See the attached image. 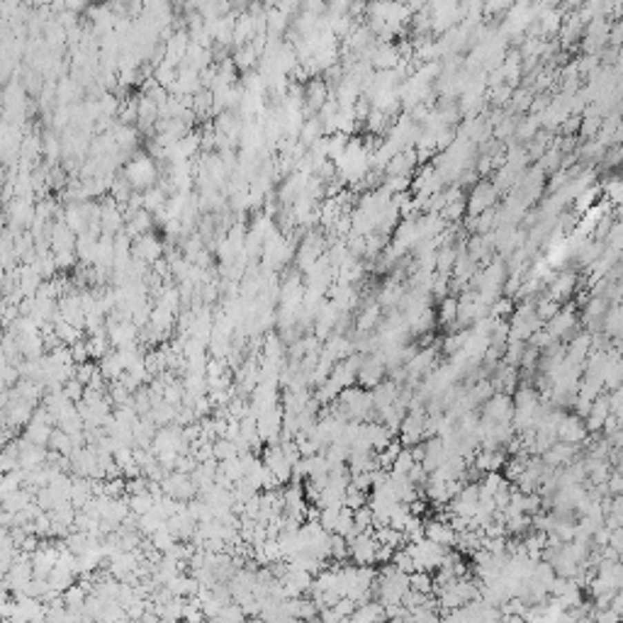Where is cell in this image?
Here are the masks:
<instances>
[{"label": "cell", "instance_id": "obj_7", "mask_svg": "<svg viewBox=\"0 0 623 623\" xmlns=\"http://www.w3.org/2000/svg\"><path fill=\"white\" fill-rule=\"evenodd\" d=\"M575 326H577V317H575V309H572V307L560 309V312H557L553 319L546 322L548 334H551L555 341L557 339H565L567 331H575Z\"/></svg>", "mask_w": 623, "mask_h": 623}, {"label": "cell", "instance_id": "obj_4", "mask_svg": "<svg viewBox=\"0 0 623 623\" xmlns=\"http://www.w3.org/2000/svg\"><path fill=\"white\" fill-rule=\"evenodd\" d=\"M495 200H497V186H492V183H479V186H475V190L468 195V200H465L468 215L475 217V215H482V212L492 210Z\"/></svg>", "mask_w": 623, "mask_h": 623}, {"label": "cell", "instance_id": "obj_10", "mask_svg": "<svg viewBox=\"0 0 623 623\" xmlns=\"http://www.w3.org/2000/svg\"><path fill=\"white\" fill-rule=\"evenodd\" d=\"M154 504H156V497L151 495L149 489H146V492H139V495L129 497L132 514H137V516H144V514H149V511H154Z\"/></svg>", "mask_w": 623, "mask_h": 623}, {"label": "cell", "instance_id": "obj_9", "mask_svg": "<svg viewBox=\"0 0 623 623\" xmlns=\"http://www.w3.org/2000/svg\"><path fill=\"white\" fill-rule=\"evenodd\" d=\"M329 90H326V83L322 81H312L307 88V93H304V103H307V110L312 112H319L326 103H329Z\"/></svg>", "mask_w": 623, "mask_h": 623}, {"label": "cell", "instance_id": "obj_8", "mask_svg": "<svg viewBox=\"0 0 623 623\" xmlns=\"http://www.w3.org/2000/svg\"><path fill=\"white\" fill-rule=\"evenodd\" d=\"M577 288V275L575 273H560L548 288V297L555 299V302H565Z\"/></svg>", "mask_w": 623, "mask_h": 623}, {"label": "cell", "instance_id": "obj_3", "mask_svg": "<svg viewBox=\"0 0 623 623\" xmlns=\"http://www.w3.org/2000/svg\"><path fill=\"white\" fill-rule=\"evenodd\" d=\"M424 531H426V538H431V541L438 543V546H443V548L458 546V528L451 524L448 516H438V519L424 521Z\"/></svg>", "mask_w": 623, "mask_h": 623}, {"label": "cell", "instance_id": "obj_2", "mask_svg": "<svg viewBox=\"0 0 623 623\" xmlns=\"http://www.w3.org/2000/svg\"><path fill=\"white\" fill-rule=\"evenodd\" d=\"M124 178L132 183V188L137 190H144V188H151L156 183V166L149 156L139 154L129 161L127 170H124Z\"/></svg>", "mask_w": 623, "mask_h": 623}, {"label": "cell", "instance_id": "obj_6", "mask_svg": "<svg viewBox=\"0 0 623 623\" xmlns=\"http://www.w3.org/2000/svg\"><path fill=\"white\" fill-rule=\"evenodd\" d=\"M587 424L582 422L580 414H565L560 426H557V438L567 443H582L587 438Z\"/></svg>", "mask_w": 623, "mask_h": 623}, {"label": "cell", "instance_id": "obj_1", "mask_svg": "<svg viewBox=\"0 0 623 623\" xmlns=\"http://www.w3.org/2000/svg\"><path fill=\"white\" fill-rule=\"evenodd\" d=\"M409 555L414 557V565L417 570H426V572H436L438 567L443 565L446 555H448L451 548H443L438 543H433L431 538H419V541H412L407 546Z\"/></svg>", "mask_w": 623, "mask_h": 623}, {"label": "cell", "instance_id": "obj_11", "mask_svg": "<svg viewBox=\"0 0 623 623\" xmlns=\"http://www.w3.org/2000/svg\"><path fill=\"white\" fill-rule=\"evenodd\" d=\"M438 322H441V324H453V322H458V299L455 297H443Z\"/></svg>", "mask_w": 623, "mask_h": 623}, {"label": "cell", "instance_id": "obj_5", "mask_svg": "<svg viewBox=\"0 0 623 623\" xmlns=\"http://www.w3.org/2000/svg\"><path fill=\"white\" fill-rule=\"evenodd\" d=\"M385 373H387V366L382 363L380 355L377 353L366 355V358H363L361 370H358V382H361L363 387H375V385H380V382L385 380Z\"/></svg>", "mask_w": 623, "mask_h": 623}]
</instances>
